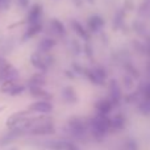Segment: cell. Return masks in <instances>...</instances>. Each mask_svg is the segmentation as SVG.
Wrapping results in <instances>:
<instances>
[{"label":"cell","mask_w":150,"mask_h":150,"mask_svg":"<svg viewBox=\"0 0 150 150\" xmlns=\"http://www.w3.org/2000/svg\"><path fill=\"white\" fill-rule=\"evenodd\" d=\"M47 149L50 150H79L76 145L71 141L67 140H54V141H49L45 144Z\"/></svg>","instance_id":"obj_2"},{"label":"cell","mask_w":150,"mask_h":150,"mask_svg":"<svg viewBox=\"0 0 150 150\" xmlns=\"http://www.w3.org/2000/svg\"><path fill=\"white\" fill-rule=\"evenodd\" d=\"M0 112H1V108H0Z\"/></svg>","instance_id":"obj_8"},{"label":"cell","mask_w":150,"mask_h":150,"mask_svg":"<svg viewBox=\"0 0 150 150\" xmlns=\"http://www.w3.org/2000/svg\"><path fill=\"white\" fill-rule=\"evenodd\" d=\"M69 129H70L71 136L74 138H78V140H83L86 137V133H87V127H86V124L80 119L70 120Z\"/></svg>","instance_id":"obj_1"},{"label":"cell","mask_w":150,"mask_h":150,"mask_svg":"<svg viewBox=\"0 0 150 150\" xmlns=\"http://www.w3.org/2000/svg\"><path fill=\"white\" fill-rule=\"evenodd\" d=\"M0 1H1V0H0Z\"/></svg>","instance_id":"obj_9"},{"label":"cell","mask_w":150,"mask_h":150,"mask_svg":"<svg viewBox=\"0 0 150 150\" xmlns=\"http://www.w3.org/2000/svg\"><path fill=\"white\" fill-rule=\"evenodd\" d=\"M11 150H17V149H11Z\"/></svg>","instance_id":"obj_7"},{"label":"cell","mask_w":150,"mask_h":150,"mask_svg":"<svg viewBox=\"0 0 150 150\" xmlns=\"http://www.w3.org/2000/svg\"><path fill=\"white\" fill-rule=\"evenodd\" d=\"M16 70L7 63L5 61H0V76L4 80H13V78L16 76Z\"/></svg>","instance_id":"obj_5"},{"label":"cell","mask_w":150,"mask_h":150,"mask_svg":"<svg viewBox=\"0 0 150 150\" xmlns=\"http://www.w3.org/2000/svg\"><path fill=\"white\" fill-rule=\"evenodd\" d=\"M29 112H36V113H50L53 111V105L49 101H36V103L30 104L28 108Z\"/></svg>","instance_id":"obj_3"},{"label":"cell","mask_w":150,"mask_h":150,"mask_svg":"<svg viewBox=\"0 0 150 150\" xmlns=\"http://www.w3.org/2000/svg\"><path fill=\"white\" fill-rule=\"evenodd\" d=\"M124 150H138V146L134 140H127L124 144Z\"/></svg>","instance_id":"obj_6"},{"label":"cell","mask_w":150,"mask_h":150,"mask_svg":"<svg viewBox=\"0 0 150 150\" xmlns=\"http://www.w3.org/2000/svg\"><path fill=\"white\" fill-rule=\"evenodd\" d=\"M0 90H1V92L9 93V95H18L20 92L24 91V87L18 86L17 83H15L13 80H4V83L1 84Z\"/></svg>","instance_id":"obj_4"}]
</instances>
